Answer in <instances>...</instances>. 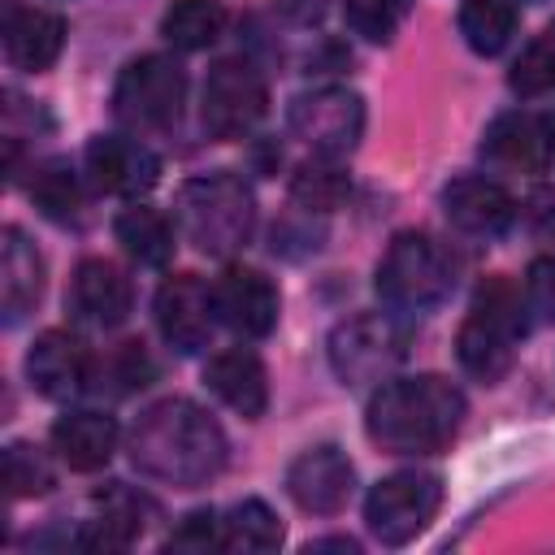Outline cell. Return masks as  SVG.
<instances>
[{"label":"cell","mask_w":555,"mask_h":555,"mask_svg":"<svg viewBox=\"0 0 555 555\" xmlns=\"http://www.w3.org/2000/svg\"><path fill=\"white\" fill-rule=\"evenodd\" d=\"M130 464L152 481L195 490L225 468V434L195 399L169 395L134 421Z\"/></svg>","instance_id":"6da1fadb"},{"label":"cell","mask_w":555,"mask_h":555,"mask_svg":"<svg viewBox=\"0 0 555 555\" xmlns=\"http://www.w3.org/2000/svg\"><path fill=\"white\" fill-rule=\"evenodd\" d=\"M464 390L438 373L382 382L364 412V434L386 455H434L464 425Z\"/></svg>","instance_id":"7a4b0ae2"},{"label":"cell","mask_w":555,"mask_h":555,"mask_svg":"<svg viewBox=\"0 0 555 555\" xmlns=\"http://www.w3.org/2000/svg\"><path fill=\"white\" fill-rule=\"evenodd\" d=\"M178 225L204 256H230L256 230V195L238 173H199L178 191Z\"/></svg>","instance_id":"3957f363"},{"label":"cell","mask_w":555,"mask_h":555,"mask_svg":"<svg viewBox=\"0 0 555 555\" xmlns=\"http://www.w3.org/2000/svg\"><path fill=\"white\" fill-rule=\"evenodd\" d=\"M520 334H525V304H520L516 282L486 278L455 334V356L477 382H499L512 369Z\"/></svg>","instance_id":"277c9868"},{"label":"cell","mask_w":555,"mask_h":555,"mask_svg":"<svg viewBox=\"0 0 555 555\" xmlns=\"http://www.w3.org/2000/svg\"><path fill=\"white\" fill-rule=\"evenodd\" d=\"M455 286L451 256L421 230H403L377 260V295L395 312H429Z\"/></svg>","instance_id":"5b68a950"},{"label":"cell","mask_w":555,"mask_h":555,"mask_svg":"<svg viewBox=\"0 0 555 555\" xmlns=\"http://www.w3.org/2000/svg\"><path fill=\"white\" fill-rule=\"evenodd\" d=\"M408 356V334L386 312H356L330 334V369L343 386H382Z\"/></svg>","instance_id":"8992f818"},{"label":"cell","mask_w":555,"mask_h":555,"mask_svg":"<svg viewBox=\"0 0 555 555\" xmlns=\"http://www.w3.org/2000/svg\"><path fill=\"white\" fill-rule=\"evenodd\" d=\"M186 100V69L173 56H134L113 87V117L130 130H165Z\"/></svg>","instance_id":"52a82bcc"},{"label":"cell","mask_w":555,"mask_h":555,"mask_svg":"<svg viewBox=\"0 0 555 555\" xmlns=\"http://www.w3.org/2000/svg\"><path fill=\"white\" fill-rule=\"evenodd\" d=\"M442 507V481L434 473H390L364 499V525L382 546H408Z\"/></svg>","instance_id":"ba28073f"},{"label":"cell","mask_w":555,"mask_h":555,"mask_svg":"<svg viewBox=\"0 0 555 555\" xmlns=\"http://www.w3.org/2000/svg\"><path fill=\"white\" fill-rule=\"evenodd\" d=\"M286 126L317 156H347L364 134V100L347 87L304 91L286 108Z\"/></svg>","instance_id":"9c48e42d"},{"label":"cell","mask_w":555,"mask_h":555,"mask_svg":"<svg viewBox=\"0 0 555 555\" xmlns=\"http://www.w3.org/2000/svg\"><path fill=\"white\" fill-rule=\"evenodd\" d=\"M269 108V87L247 61H217L204 78V130L212 139H243Z\"/></svg>","instance_id":"30bf717a"},{"label":"cell","mask_w":555,"mask_h":555,"mask_svg":"<svg viewBox=\"0 0 555 555\" xmlns=\"http://www.w3.org/2000/svg\"><path fill=\"white\" fill-rule=\"evenodd\" d=\"M212 321H217L212 291L195 273H173L156 291V325L173 351H182V356L204 351L212 338Z\"/></svg>","instance_id":"8fae6325"},{"label":"cell","mask_w":555,"mask_h":555,"mask_svg":"<svg viewBox=\"0 0 555 555\" xmlns=\"http://www.w3.org/2000/svg\"><path fill=\"white\" fill-rule=\"evenodd\" d=\"M351 486H356V468H351V460H347L338 447H330V442L299 451V455L291 460V468H286V494H291L304 512H312V516H334V512H343L347 499H351Z\"/></svg>","instance_id":"7c38bea8"},{"label":"cell","mask_w":555,"mask_h":555,"mask_svg":"<svg viewBox=\"0 0 555 555\" xmlns=\"http://www.w3.org/2000/svg\"><path fill=\"white\" fill-rule=\"evenodd\" d=\"M212 308L217 321L243 338H264L278 325V291L264 273L230 264L217 282H212Z\"/></svg>","instance_id":"4fadbf2b"},{"label":"cell","mask_w":555,"mask_h":555,"mask_svg":"<svg viewBox=\"0 0 555 555\" xmlns=\"http://www.w3.org/2000/svg\"><path fill=\"white\" fill-rule=\"evenodd\" d=\"M87 173L91 186L104 195H143L160 178V160L147 143L126 134H95L87 143Z\"/></svg>","instance_id":"5bb4252c"},{"label":"cell","mask_w":555,"mask_h":555,"mask_svg":"<svg viewBox=\"0 0 555 555\" xmlns=\"http://www.w3.org/2000/svg\"><path fill=\"white\" fill-rule=\"evenodd\" d=\"M26 377L43 399H69L91 377V356L78 334L43 330L26 351Z\"/></svg>","instance_id":"9a60e30c"},{"label":"cell","mask_w":555,"mask_h":555,"mask_svg":"<svg viewBox=\"0 0 555 555\" xmlns=\"http://www.w3.org/2000/svg\"><path fill=\"white\" fill-rule=\"evenodd\" d=\"M69 308H74L78 321L113 330L130 317V278L113 260L87 256L69 278Z\"/></svg>","instance_id":"2e32d148"},{"label":"cell","mask_w":555,"mask_h":555,"mask_svg":"<svg viewBox=\"0 0 555 555\" xmlns=\"http://www.w3.org/2000/svg\"><path fill=\"white\" fill-rule=\"evenodd\" d=\"M442 212L455 230L494 238L516 221V199L490 178H455L442 186Z\"/></svg>","instance_id":"e0dca14e"},{"label":"cell","mask_w":555,"mask_h":555,"mask_svg":"<svg viewBox=\"0 0 555 555\" xmlns=\"http://www.w3.org/2000/svg\"><path fill=\"white\" fill-rule=\"evenodd\" d=\"M481 156L507 169H546L555 156V121L538 113H503L490 121Z\"/></svg>","instance_id":"ac0fdd59"},{"label":"cell","mask_w":555,"mask_h":555,"mask_svg":"<svg viewBox=\"0 0 555 555\" xmlns=\"http://www.w3.org/2000/svg\"><path fill=\"white\" fill-rule=\"evenodd\" d=\"M204 386L225 403L234 408L238 416L256 421L264 408H269V377H264V364L256 351L247 347H230V351H217L208 364H204Z\"/></svg>","instance_id":"d6986e66"},{"label":"cell","mask_w":555,"mask_h":555,"mask_svg":"<svg viewBox=\"0 0 555 555\" xmlns=\"http://www.w3.org/2000/svg\"><path fill=\"white\" fill-rule=\"evenodd\" d=\"M43 256L39 247L26 238L22 225H4V247H0V304H4V321H22L39 295H43Z\"/></svg>","instance_id":"ffe728a7"},{"label":"cell","mask_w":555,"mask_h":555,"mask_svg":"<svg viewBox=\"0 0 555 555\" xmlns=\"http://www.w3.org/2000/svg\"><path fill=\"white\" fill-rule=\"evenodd\" d=\"M95 507H100V516L87 520V529L78 533V546H87V551H121V546H130L143 533L147 516L156 512L152 499L126 490L121 481H113L108 490H100L95 494Z\"/></svg>","instance_id":"44dd1931"},{"label":"cell","mask_w":555,"mask_h":555,"mask_svg":"<svg viewBox=\"0 0 555 555\" xmlns=\"http://www.w3.org/2000/svg\"><path fill=\"white\" fill-rule=\"evenodd\" d=\"M52 447L56 455L74 468V473H95L113 460L117 451V421L108 412H65L56 425H52Z\"/></svg>","instance_id":"7402d4cb"},{"label":"cell","mask_w":555,"mask_h":555,"mask_svg":"<svg viewBox=\"0 0 555 555\" xmlns=\"http://www.w3.org/2000/svg\"><path fill=\"white\" fill-rule=\"evenodd\" d=\"M65 48V17L48 9H13L4 22V56L9 65L39 74L48 69Z\"/></svg>","instance_id":"603a6c76"},{"label":"cell","mask_w":555,"mask_h":555,"mask_svg":"<svg viewBox=\"0 0 555 555\" xmlns=\"http://www.w3.org/2000/svg\"><path fill=\"white\" fill-rule=\"evenodd\" d=\"M113 230H117V243L126 247L130 260H139L147 269H165L169 264V256H173V225L156 208L134 204V208H126L117 217Z\"/></svg>","instance_id":"cb8c5ba5"},{"label":"cell","mask_w":555,"mask_h":555,"mask_svg":"<svg viewBox=\"0 0 555 555\" xmlns=\"http://www.w3.org/2000/svg\"><path fill=\"white\" fill-rule=\"evenodd\" d=\"M282 546V520L273 516L269 503L260 499H243L221 516V551H247V555H264Z\"/></svg>","instance_id":"d4e9b609"},{"label":"cell","mask_w":555,"mask_h":555,"mask_svg":"<svg viewBox=\"0 0 555 555\" xmlns=\"http://www.w3.org/2000/svg\"><path fill=\"white\" fill-rule=\"evenodd\" d=\"M221 30H225L221 0H173L160 17V35L182 52H199V48L217 43Z\"/></svg>","instance_id":"484cf974"},{"label":"cell","mask_w":555,"mask_h":555,"mask_svg":"<svg viewBox=\"0 0 555 555\" xmlns=\"http://www.w3.org/2000/svg\"><path fill=\"white\" fill-rule=\"evenodd\" d=\"M516 0H464L460 35L477 56H499L516 30Z\"/></svg>","instance_id":"4316f807"},{"label":"cell","mask_w":555,"mask_h":555,"mask_svg":"<svg viewBox=\"0 0 555 555\" xmlns=\"http://www.w3.org/2000/svg\"><path fill=\"white\" fill-rule=\"evenodd\" d=\"M351 182L347 173L334 165V156H321V160H304L295 173H291V199L304 204L308 212H334L343 199H347Z\"/></svg>","instance_id":"83f0119b"},{"label":"cell","mask_w":555,"mask_h":555,"mask_svg":"<svg viewBox=\"0 0 555 555\" xmlns=\"http://www.w3.org/2000/svg\"><path fill=\"white\" fill-rule=\"evenodd\" d=\"M30 199H35V208H39L43 217H52V221H74V217H78V204H82L74 169H69L65 160H43V165H35Z\"/></svg>","instance_id":"f1b7e54d"},{"label":"cell","mask_w":555,"mask_h":555,"mask_svg":"<svg viewBox=\"0 0 555 555\" xmlns=\"http://www.w3.org/2000/svg\"><path fill=\"white\" fill-rule=\"evenodd\" d=\"M56 481L48 455L30 442H9L4 447V490L9 499H35V494H48Z\"/></svg>","instance_id":"f546056e"},{"label":"cell","mask_w":555,"mask_h":555,"mask_svg":"<svg viewBox=\"0 0 555 555\" xmlns=\"http://www.w3.org/2000/svg\"><path fill=\"white\" fill-rule=\"evenodd\" d=\"M412 0H343L347 26L369 43H390L399 22L408 17Z\"/></svg>","instance_id":"4dcf8cb0"},{"label":"cell","mask_w":555,"mask_h":555,"mask_svg":"<svg viewBox=\"0 0 555 555\" xmlns=\"http://www.w3.org/2000/svg\"><path fill=\"white\" fill-rule=\"evenodd\" d=\"M512 91L520 100H533V95H546L555 87V43H533L525 48V56L512 65Z\"/></svg>","instance_id":"1f68e13d"},{"label":"cell","mask_w":555,"mask_h":555,"mask_svg":"<svg viewBox=\"0 0 555 555\" xmlns=\"http://www.w3.org/2000/svg\"><path fill=\"white\" fill-rule=\"evenodd\" d=\"M117 382V390H134V386H147V377H152V360H147V351H143V343H121L104 364H100V382ZM100 382H91V390L100 386Z\"/></svg>","instance_id":"d6a6232c"},{"label":"cell","mask_w":555,"mask_h":555,"mask_svg":"<svg viewBox=\"0 0 555 555\" xmlns=\"http://www.w3.org/2000/svg\"><path fill=\"white\" fill-rule=\"evenodd\" d=\"M221 546V516L212 512H191L165 542V551H212Z\"/></svg>","instance_id":"836d02e7"},{"label":"cell","mask_w":555,"mask_h":555,"mask_svg":"<svg viewBox=\"0 0 555 555\" xmlns=\"http://www.w3.org/2000/svg\"><path fill=\"white\" fill-rule=\"evenodd\" d=\"M525 299H529V308L538 317L555 321V256H542V260L529 264V273H525Z\"/></svg>","instance_id":"e575fe53"},{"label":"cell","mask_w":555,"mask_h":555,"mask_svg":"<svg viewBox=\"0 0 555 555\" xmlns=\"http://www.w3.org/2000/svg\"><path fill=\"white\" fill-rule=\"evenodd\" d=\"M525 217H529L533 234H542V238H555V191H538V195L529 199Z\"/></svg>","instance_id":"d590c367"},{"label":"cell","mask_w":555,"mask_h":555,"mask_svg":"<svg viewBox=\"0 0 555 555\" xmlns=\"http://www.w3.org/2000/svg\"><path fill=\"white\" fill-rule=\"evenodd\" d=\"M291 22H299V26H312V22H321L325 17V9H330V0H273Z\"/></svg>","instance_id":"8d00e7d4"},{"label":"cell","mask_w":555,"mask_h":555,"mask_svg":"<svg viewBox=\"0 0 555 555\" xmlns=\"http://www.w3.org/2000/svg\"><path fill=\"white\" fill-rule=\"evenodd\" d=\"M308 551H351V555H356L360 546H356L351 538H321V542H308Z\"/></svg>","instance_id":"74e56055"}]
</instances>
